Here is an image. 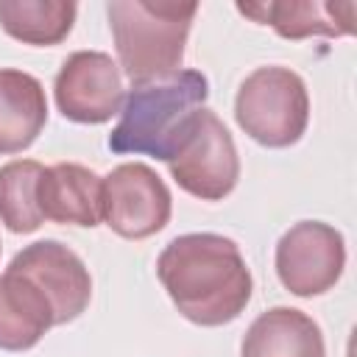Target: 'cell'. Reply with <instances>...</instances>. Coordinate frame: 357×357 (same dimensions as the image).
<instances>
[{
	"instance_id": "obj_1",
	"label": "cell",
	"mask_w": 357,
	"mask_h": 357,
	"mask_svg": "<svg viewBox=\"0 0 357 357\" xmlns=\"http://www.w3.org/2000/svg\"><path fill=\"white\" fill-rule=\"evenodd\" d=\"M156 276L176 310L198 326H223L251 301L254 279L234 240L212 231L181 234L156 259Z\"/></svg>"
},
{
	"instance_id": "obj_2",
	"label": "cell",
	"mask_w": 357,
	"mask_h": 357,
	"mask_svg": "<svg viewBox=\"0 0 357 357\" xmlns=\"http://www.w3.org/2000/svg\"><path fill=\"white\" fill-rule=\"evenodd\" d=\"M206 98L209 81L198 70H173L131 84L123 98L120 123L109 134V148L120 156L142 153L167 162Z\"/></svg>"
},
{
	"instance_id": "obj_3",
	"label": "cell",
	"mask_w": 357,
	"mask_h": 357,
	"mask_svg": "<svg viewBox=\"0 0 357 357\" xmlns=\"http://www.w3.org/2000/svg\"><path fill=\"white\" fill-rule=\"evenodd\" d=\"M106 14L120 59L117 67L137 84L178 70L198 3L112 0Z\"/></svg>"
},
{
	"instance_id": "obj_4",
	"label": "cell",
	"mask_w": 357,
	"mask_h": 357,
	"mask_svg": "<svg viewBox=\"0 0 357 357\" xmlns=\"http://www.w3.org/2000/svg\"><path fill=\"white\" fill-rule=\"evenodd\" d=\"M237 126L265 148H287L310 123V95L290 67H257L234 98Z\"/></svg>"
},
{
	"instance_id": "obj_5",
	"label": "cell",
	"mask_w": 357,
	"mask_h": 357,
	"mask_svg": "<svg viewBox=\"0 0 357 357\" xmlns=\"http://www.w3.org/2000/svg\"><path fill=\"white\" fill-rule=\"evenodd\" d=\"M167 167L176 184L201 201L226 198L240 178V156L234 139L209 109H201L192 117L178 148L167 159Z\"/></svg>"
},
{
	"instance_id": "obj_6",
	"label": "cell",
	"mask_w": 357,
	"mask_h": 357,
	"mask_svg": "<svg viewBox=\"0 0 357 357\" xmlns=\"http://www.w3.org/2000/svg\"><path fill=\"white\" fill-rule=\"evenodd\" d=\"M170 209V190L153 167L126 162L103 176L100 220H106L114 234L126 240H145L167 226Z\"/></svg>"
},
{
	"instance_id": "obj_7",
	"label": "cell",
	"mask_w": 357,
	"mask_h": 357,
	"mask_svg": "<svg viewBox=\"0 0 357 357\" xmlns=\"http://www.w3.org/2000/svg\"><path fill=\"white\" fill-rule=\"evenodd\" d=\"M276 276L301 298L332 290L346 268L343 234L321 220H301L290 226L276 243Z\"/></svg>"
},
{
	"instance_id": "obj_8",
	"label": "cell",
	"mask_w": 357,
	"mask_h": 357,
	"mask_svg": "<svg viewBox=\"0 0 357 357\" xmlns=\"http://www.w3.org/2000/svg\"><path fill=\"white\" fill-rule=\"evenodd\" d=\"M59 112L73 123H106L123 109V75L117 61L100 50H78L67 56L53 81Z\"/></svg>"
},
{
	"instance_id": "obj_9",
	"label": "cell",
	"mask_w": 357,
	"mask_h": 357,
	"mask_svg": "<svg viewBox=\"0 0 357 357\" xmlns=\"http://www.w3.org/2000/svg\"><path fill=\"white\" fill-rule=\"evenodd\" d=\"M8 271L33 282L50 301L53 324L75 321L92 298V279L84 259L59 240H36L14 254Z\"/></svg>"
},
{
	"instance_id": "obj_10",
	"label": "cell",
	"mask_w": 357,
	"mask_h": 357,
	"mask_svg": "<svg viewBox=\"0 0 357 357\" xmlns=\"http://www.w3.org/2000/svg\"><path fill=\"white\" fill-rule=\"evenodd\" d=\"M100 190L103 178L75 162H59L45 167L39 181V209L45 220L70 226H98L100 223Z\"/></svg>"
},
{
	"instance_id": "obj_11",
	"label": "cell",
	"mask_w": 357,
	"mask_h": 357,
	"mask_svg": "<svg viewBox=\"0 0 357 357\" xmlns=\"http://www.w3.org/2000/svg\"><path fill=\"white\" fill-rule=\"evenodd\" d=\"M240 357H326L321 326L301 310L273 307L245 329Z\"/></svg>"
},
{
	"instance_id": "obj_12",
	"label": "cell",
	"mask_w": 357,
	"mask_h": 357,
	"mask_svg": "<svg viewBox=\"0 0 357 357\" xmlns=\"http://www.w3.org/2000/svg\"><path fill=\"white\" fill-rule=\"evenodd\" d=\"M237 11L271 25L284 39L349 36L354 31V3H240Z\"/></svg>"
},
{
	"instance_id": "obj_13",
	"label": "cell",
	"mask_w": 357,
	"mask_h": 357,
	"mask_svg": "<svg viewBox=\"0 0 357 357\" xmlns=\"http://www.w3.org/2000/svg\"><path fill=\"white\" fill-rule=\"evenodd\" d=\"M47 98L39 78L22 70H0V153H20L42 134Z\"/></svg>"
},
{
	"instance_id": "obj_14",
	"label": "cell",
	"mask_w": 357,
	"mask_h": 357,
	"mask_svg": "<svg viewBox=\"0 0 357 357\" xmlns=\"http://www.w3.org/2000/svg\"><path fill=\"white\" fill-rule=\"evenodd\" d=\"M50 326H56L53 310L42 290L25 276L6 268V273L0 276V349H33Z\"/></svg>"
},
{
	"instance_id": "obj_15",
	"label": "cell",
	"mask_w": 357,
	"mask_h": 357,
	"mask_svg": "<svg viewBox=\"0 0 357 357\" xmlns=\"http://www.w3.org/2000/svg\"><path fill=\"white\" fill-rule=\"evenodd\" d=\"M78 6L70 0H0V28L36 47H50L73 31Z\"/></svg>"
},
{
	"instance_id": "obj_16",
	"label": "cell",
	"mask_w": 357,
	"mask_h": 357,
	"mask_svg": "<svg viewBox=\"0 0 357 357\" xmlns=\"http://www.w3.org/2000/svg\"><path fill=\"white\" fill-rule=\"evenodd\" d=\"M45 167L33 159H14L0 167V223L14 234L36 231L45 218L39 209V181Z\"/></svg>"
}]
</instances>
